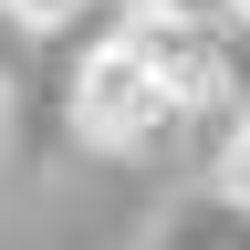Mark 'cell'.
Masks as SVG:
<instances>
[{"label":"cell","mask_w":250,"mask_h":250,"mask_svg":"<svg viewBox=\"0 0 250 250\" xmlns=\"http://www.w3.org/2000/svg\"><path fill=\"white\" fill-rule=\"evenodd\" d=\"M177 125H198V104H188L167 42H156V11H125L104 42L83 52V73H73V136L104 146V156H146V146H167Z\"/></svg>","instance_id":"cell-1"},{"label":"cell","mask_w":250,"mask_h":250,"mask_svg":"<svg viewBox=\"0 0 250 250\" xmlns=\"http://www.w3.org/2000/svg\"><path fill=\"white\" fill-rule=\"evenodd\" d=\"M208 198L250 219V104L219 115V146H208Z\"/></svg>","instance_id":"cell-2"},{"label":"cell","mask_w":250,"mask_h":250,"mask_svg":"<svg viewBox=\"0 0 250 250\" xmlns=\"http://www.w3.org/2000/svg\"><path fill=\"white\" fill-rule=\"evenodd\" d=\"M21 31H62V21H83V0H0Z\"/></svg>","instance_id":"cell-3"},{"label":"cell","mask_w":250,"mask_h":250,"mask_svg":"<svg viewBox=\"0 0 250 250\" xmlns=\"http://www.w3.org/2000/svg\"><path fill=\"white\" fill-rule=\"evenodd\" d=\"M136 11H177V21H219L229 0H136Z\"/></svg>","instance_id":"cell-4"}]
</instances>
